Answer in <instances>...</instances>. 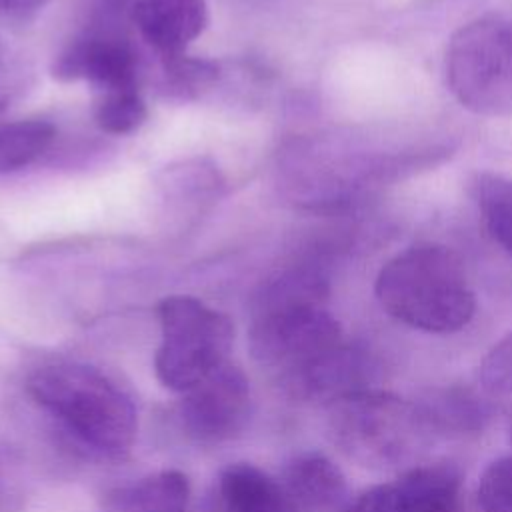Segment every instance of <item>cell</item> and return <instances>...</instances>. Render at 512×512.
Returning <instances> with one entry per match:
<instances>
[{
    "label": "cell",
    "instance_id": "ffe728a7",
    "mask_svg": "<svg viewBox=\"0 0 512 512\" xmlns=\"http://www.w3.org/2000/svg\"><path fill=\"white\" fill-rule=\"evenodd\" d=\"M476 498L482 512H512V456H500L482 470Z\"/></svg>",
    "mask_w": 512,
    "mask_h": 512
},
{
    "label": "cell",
    "instance_id": "277c9868",
    "mask_svg": "<svg viewBox=\"0 0 512 512\" xmlns=\"http://www.w3.org/2000/svg\"><path fill=\"white\" fill-rule=\"evenodd\" d=\"M158 320L154 370L168 390L184 394L228 362L234 326L220 310L192 296H168L158 304Z\"/></svg>",
    "mask_w": 512,
    "mask_h": 512
},
{
    "label": "cell",
    "instance_id": "cb8c5ba5",
    "mask_svg": "<svg viewBox=\"0 0 512 512\" xmlns=\"http://www.w3.org/2000/svg\"><path fill=\"white\" fill-rule=\"evenodd\" d=\"M46 0H0V12L4 14H24L40 8Z\"/></svg>",
    "mask_w": 512,
    "mask_h": 512
},
{
    "label": "cell",
    "instance_id": "9a60e30c",
    "mask_svg": "<svg viewBox=\"0 0 512 512\" xmlns=\"http://www.w3.org/2000/svg\"><path fill=\"white\" fill-rule=\"evenodd\" d=\"M188 500L190 482L180 470L148 474L114 496L118 512H186Z\"/></svg>",
    "mask_w": 512,
    "mask_h": 512
},
{
    "label": "cell",
    "instance_id": "9c48e42d",
    "mask_svg": "<svg viewBox=\"0 0 512 512\" xmlns=\"http://www.w3.org/2000/svg\"><path fill=\"white\" fill-rule=\"evenodd\" d=\"M58 80H86L104 92L136 88L134 52L114 38H84L72 42L54 62Z\"/></svg>",
    "mask_w": 512,
    "mask_h": 512
},
{
    "label": "cell",
    "instance_id": "2e32d148",
    "mask_svg": "<svg viewBox=\"0 0 512 512\" xmlns=\"http://www.w3.org/2000/svg\"><path fill=\"white\" fill-rule=\"evenodd\" d=\"M470 188L488 232L512 256V178L478 172Z\"/></svg>",
    "mask_w": 512,
    "mask_h": 512
},
{
    "label": "cell",
    "instance_id": "5b68a950",
    "mask_svg": "<svg viewBox=\"0 0 512 512\" xmlns=\"http://www.w3.org/2000/svg\"><path fill=\"white\" fill-rule=\"evenodd\" d=\"M446 80L454 98L480 116H512V24L486 14L448 40Z\"/></svg>",
    "mask_w": 512,
    "mask_h": 512
},
{
    "label": "cell",
    "instance_id": "ac0fdd59",
    "mask_svg": "<svg viewBox=\"0 0 512 512\" xmlns=\"http://www.w3.org/2000/svg\"><path fill=\"white\" fill-rule=\"evenodd\" d=\"M328 296V280L318 268H294L270 280L256 302V314L294 304H322Z\"/></svg>",
    "mask_w": 512,
    "mask_h": 512
},
{
    "label": "cell",
    "instance_id": "603a6c76",
    "mask_svg": "<svg viewBox=\"0 0 512 512\" xmlns=\"http://www.w3.org/2000/svg\"><path fill=\"white\" fill-rule=\"evenodd\" d=\"M166 72L180 90H194L208 84L216 76V66L206 60H194L186 54L166 60Z\"/></svg>",
    "mask_w": 512,
    "mask_h": 512
},
{
    "label": "cell",
    "instance_id": "30bf717a",
    "mask_svg": "<svg viewBox=\"0 0 512 512\" xmlns=\"http://www.w3.org/2000/svg\"><path fill=\"white\" fill-rule=\"evenodd\" d=\"M132 18L142 38L164 58L182 56L208 24L204 0H138Z\"/></svg>",
    "mask_w": 512,
    "mask_h": 512
},
{
    "label": "cell",
    "instance_id": "8fae6325",
    "mask_svg": "<svg viewBox=\"0 0 512 512\" xmlns=\"http://www.w3.org/2000/svg\"><path fill=\"white\" fill-rule=\"evenodd\" d=\"M428 436H466L484 430L492 406L474 392L458 386L434 388L414 400Z\"/></svg>",
    "mask_w": 512,
    "mask_h": 512
},
{
    "label": "cell",
    "instance_id": "4fadbf2b",
    "mask_svg": "<svg viewBox=\"0 0 512 512\" xmlns=\"http://www.w3.org/2000/svg\"><path fill=\"white\" fill-rule=\"evenodd\" d=\"M218 494L224 512H298L280 480L246 462L220 472Z\"/></svg>",
    "mask_w": 512,
    "mask_h": 512
},
{
    "label": "cell",
    "instance_id": "6da1fadb",
    "mask_svg": "<svg viewBox=\"0 0 512 512\" xmlns=\"http://www.w3.org/2000/svg\"><path fill=\"white\" fill-rule=\"evenodd\" d=\"M374 294L388 316L428 334L458 332L476 312L460 258L434 242L392 256L376 276Z\"/></svg>",
    "mask_w": 512,
    "mask_h": 512
},
{
    "label": "cell",
    "instance_id": "d4e9b609",
    "mask_svg": "<svg viewBox=\"0 0 512 512\" xmlns=\"http://www.w3.org/2000/svg\"><path fill=\"white\" fill-rule=\"evenodd\" d=\"M510 442H512V432H510Z\"/></svg>",
    "mask_w": 512,
    "mask_h": 512
},
{
    "label": "cell",
    "instance_id": "7402d4cb",
    "mask_svg": "<svg viewBox=\"0 0 512 512\" xmlns=\"http://www.w3.org/2000/svg\"><path fill=\"white\" fill-rule=\"evenodd\" d=\"M342 512H408L396 482L376 484L358 494Z\"/></svg>",
    "mask_w": 512,
    "mask_h": 512
},
{
    "label": "cell",
    "instance_id": "d6986e66",
    "mask_svg": "<svg viewBox=\"0 0 512 512\" xmlns=\"http://www.w3.org/2000/svg\"><path fill=\"white\" fill-rule=\"evenodd\" d=\"M94 120L108 134H130L146 120V104L136 88L104 92L96 102Z\"/></svg>",
    "mask_w": 512,
    "mask_h": 512
},
{
    "label": "cell",
    "instance_id": "5bb4252c",
    "mask_svg": "<svg viewBox=\"0 0 512 512\" xmlns=\"http://www.w3.org/2000/svg\"><path fill=\"white\" fill-rule=\"evenodd\" d=\"M408 512H460L462 472L452 462H430L396 480Z\"/></svg>",
    "mask_w": 512,
    "mask_h": 512
},
{
    "label": "cell",
    "instance_id": "44dd1931",
    "mask_svg": "<svg viewBox=\"0 0 512 512\" xmlns=\"http://www.w3.org/2000/svg\"><path fill=\"white\" fill-rule=\"evenodd\" d=\"M478 380L488 394H512V332L484 354L478 366Z\"/></svg>",
    "mask_w": 512,
    "mask_h": 512
},
{
    "label": "cell",
    "instance_id": "7a4b0ae2",
    "mask_svg": "<svg viewBox=\"0 0 512 512\" xmlns=\"http://www.w3.org/2000/svg\"><path fill=\"white\" fill-rule=\"evenodd\" d=\"M26 390L90 450L104 456L130 450L138 430L134 402L100 370L76 362L42 366L28 378Z\"/></svg>",
    "mask_w": 512,
    "mask_h": 512
},
{
    "label": "cell",
    "instance_id": "52a82bcc",
    "mask_svg": "<svg viewBox=\"0 0 512 512\" xmlns=\"http://www.w3.org/2000/svg\"><path fill=\"white\" fill-rule=\"evenodd\" d=\"M250 410V382L238 366L226 362L184 392L178 416L190 438L214 444L238 436L250 418Z\"/></svg>",
    "mask_w": 512,
    "mask_h": 512
},
{
    "label": "cell",
    "instance_id": "ba28073f",
    "mask_svg": "<svg viewBox=\"0 0 512 512\" xmlns=\"http://www.w3.org/2000/svg\"><path fill=\"white\" fill-rule=\"evenodd\" d=\"M380 364L370 348L342 340L302 368L280 378L286 392L298 400L332 404L344 396L370 390Z\"/></svg>",
    "mask_w": 512,
    "mask_h": 512
},
{
    "label": "cell",
    "instance_id": "7c38bea8",
    "mask_svg": "<svg viewBox=\"0 0 512 512\" xmlns=\"http://www.w3.org/2000/svg\"><path fill=\"white\" fill-rule=\"evenodd\" d=\"M280 482L298 512L332 508L346 494V476L340 466L316 450L296 454L286 464Z\"/></svg>",
    "mask_w": 512,
    "mask_h": 512
},
{
    "label": "cell",
    "instance_id": "e0dca14e",
    "mask_svg": "<svg viewBox=\"0 0 512 512\" xmlns=\"http://www.w3.org/2000/svg\"><path fill=\"white\" fill-rule=\"evenodd\" d=\"M54 126L40 118L0 124V174L32 164L54 140Z\"/></svg>",
    "mask_w": 512,
    "mask_h": 512
},
{
    "label": "cell",
    "instance_id": "3957f363",
    "mask_svg": "<svg viewBox=\"0 0 512 512\" xmlns=\"http://www.w3.org/2000/svg\"><path fill=\"white\" fill-rule=\"evenodd\" d=\"M328 430L334 444L362 466L398 464L428 438L414 400L374 388L328 404Z\"/></svg>",
    "mask_w": 512,
    "mask_h": 512
},
{
    "label": "cell",
    "instance_id": "8992f818",
    "mask_svg": "<svg viewBox=\"0 0 512 512\" xmlns=\"http://www.w3.org/2000/svg\"><path fill=\"white\" fill-rule=\"evenodd\" d=\"M342 328L322 304H294L258 312L250 328L254 360L280 378L340 344Z\"/></svg>",
    "mask_w": 512,
    "mask_h": 512
}]
</instances>
